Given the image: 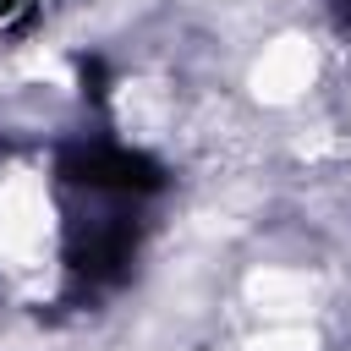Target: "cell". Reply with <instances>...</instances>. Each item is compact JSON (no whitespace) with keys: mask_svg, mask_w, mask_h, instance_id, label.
Wrapping results in <instances>:
<instances>
[{"mask_svg":"<svg viewBox=\"0 0 351 351\" xmlns=\"http://www.w3.org/2000/svg\"><path fill=\"white\" fill-rule=\"evenodd\" d=\"M44 5H49V0H0V33H11V27H22V22H33Z\"/></svg>","mask_w":351,"mask_h":351,"instance_id":"6da1fadb","label":"cell"}]
</instances>
